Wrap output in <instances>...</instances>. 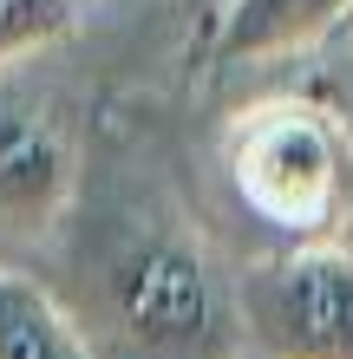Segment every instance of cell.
I'll use <instances>...</instances> for the list:
<instances>
[{
    "label": "cell",
    "instance_id": "277c9868",
    "mask_svg": "<svg viewBox=\"0 0 353 359\" xmlns=\"http://www.w3.org/2000/svg\"><path fill=\"white\" fill-rule=\"evenodd\" d=\"M79 151L53 104L0 79V242H39L72 216Z\"/></svg>",
    "mask_w": 353,
    "mask_h": 359
},
{
    "label": "cell",
    "instance_id": "5b68a950",
    "mask_svg": "<svg viewBox=\"0 0 353 359\" xmlns=\"http://www.w3.org/2000/svg\"><path fill=\"white\" fill-rule=\"evenodd\" d=\"M353 13V0H222L216 13V59L222 66H268L321 46Z\"/></svg>",
    "mask_w": 353,
    "mask_h": 359
},
{
    "label": "cell",
    "instance_id": "3957f363",
    "mask_svg": "<svg viewBox=\"0 0 353 359\" xmlns=\"http://www.w3.org/2000/svg\"><path fill=\"white\" fill-rule=\"evenodd\" d=\"M236 333L255 359H353V248L288 242L236 274Z\"/></svg>",
    "mask_w": 353,
    "mask_h": 359
},
{
    "label": "cell",
    "instance_id": "52a82bcc",
    "mask_svg": "<svg viewBox=\"0 0 353 359\" xmlns=\"http://www.w3.org/2000/svg\"><path fill=\"white\" fill-rule=\"evenodd\" d=\"M79 27V0H0V79L53 53Z\"/></svg>",
    "mask_w": 353,
    "mask_h": 359
},
{
    "label": "cell",
    "instance_id": "6da1fadb",
    "mask_svg": "<svg viewBox=\"0 0 353 359\" xmlns=\"http://www.w3.org/2000/svg\"><path fill=\"white\" fill-rule=\"evenodd\" d=\"M86 301L66 307L92 359H222L236 313L216 262L164 222H138L86 262Z\"/></svg>",
    "mask_w": 353,
    "mask_h": 359
},
{
    "label": "cell",
    "instance_id": "8992f818",
    "mask_svg": "<svg viewBox=\"0 0 353 359\" xmlns=\"http://www.w3.org/2000/svg\"><path fill=\"white\" fill-rule=\"evenodd\" d=\"M0 359H92L59 294L20 268H0Z\"/></svg>",
    "mask_w": 353,
    "mask_h": 359
},
{
    "label": "cell",
    "instance_id": "7a4b0ae2",
    "mask_svg": "<svg viewBox=\"0 0 353 359\" xmlns=\"http://www.w3.org/2000/svg\"><path fill=\"white\" fill-rule=\"evenodd\" d=\"M222 170L248 216L295 242H334L353 203V144L334 111L307 98H268L242 111L222 144Z\"/></svg>",
    "mask_w": 353,
    "mask_h": 359
}]
</instances>
